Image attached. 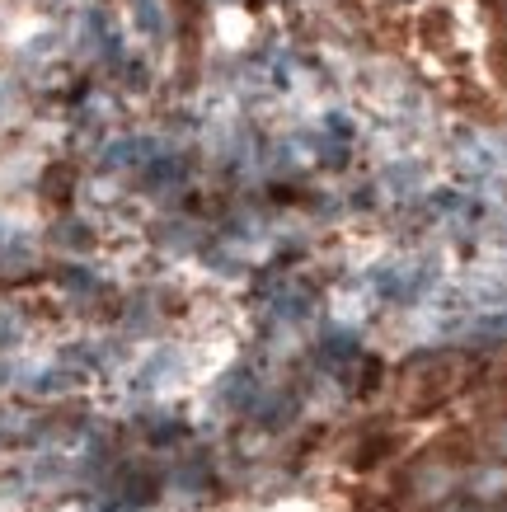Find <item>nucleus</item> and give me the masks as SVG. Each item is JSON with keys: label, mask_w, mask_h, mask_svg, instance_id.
<instances>
[{"label": "nucleus", "mask_w": 507, "mask_h": 512, "mask_svg": "<svg viewBox=\"0 0 507 512\" xmlns=\"http://www.w3.org/2000/svg\"><path fill=\"white\" fill-rule=\"evenodd\" d=\"M371 52L446 104L507 118V0H334Z\"/></svg>", "instance_id": "obj_1"}]
</instances>
